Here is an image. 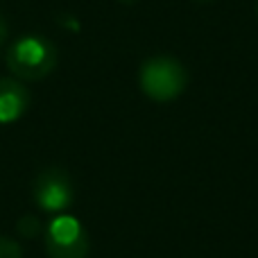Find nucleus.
<instances>
[{"instance_id":"423d86ee","label":"nucleus","mask_w":258,"mask_h":258,"mask_svg":"<svg viewBox=\"0 0 258 258\" xmlns=\"http://www.w3.org/2000/svg\"><path fill=\"white\" fill-rule=\"evenodd\" d=\"M18 256H21L18 247L7 238H0V258H18Z\"/></svg>"},{"instance_id":"0eeeda50","label":"nucleus","mask_w":258,"mask_h":258,"mask_svg":"<svg viewBox=\"0 0 258 258\" xmlns=\"http://www.w3.org/2000/svg\"><path fill=\"white\" fill-rule=\"evenodd\" d=\"M7 39V23H5V18L0 16V43Z\"/></svg>"},{"instance_id":"7ed1b4c3","label":"nucleus","mask_w":258,"mask_h":258,"mask_svg":"<svg viewBox=\"0 0 258 258\" xmlns=\"http://www.w3.org/2000/svg\"><path fill=\"white\" fill-rule=\"evenodd\" d=\"M45 251L50 258H86L89 236L77 218L57 215L45 233Z\"/></svg>"},{"instance_id":"20e7f679","label":"nucleus","mask_w":258,"mask_h":258,"mask_svg":"<svg viewBox=\"0 0 258 258\" xmlns=\"http://www.w3.org/2000/svg\"><path fill=\"white\" fill-rule=\"evenodd\" d=\"M73 183L61 168H48L34 181V200L43 211L59 213L73 204Z\"/></svg>"},{"instance_id":"39448f33","label":"nucleus","mask_w":258,"mask_h":258,"mask_svg":"<svg viewBox=\"0 0 258 258\" xmlns=\"http://www.w3.org/2000/svg\"><path fill=\"white\" fill-rule=\"evenodd\" d=\"M30 91L23 86L21 80L0 77V125H12L30 107Z\"/></svg>"},{"instance_id":"f03ea898","label":"nucleus","mask_w":258,"mask_h":258,"mask_svg":"<svg viewBox=\"0 0 258 258\" xmlns=\"http://www.w3.org/2000/svg\"><path fill=\"white\" fill-rule=\"evenodd\" d=\"M138 84L145 98L154 102H172L186 91L188 71L179 59L168 54L147 57L138 68Z\"/></svg>"},{"instance_id":"6e6552de","label":"nucleus","mask_w":258,"mask_h":258,"mask_svg":"<svg viewBox=\"0 0 258 258\" xmlns=\"http://www.w3.org/2000/svg\"><path fill=\"white\" fill-rule=\"evenodd\" d=\"M197 3H211V0H197Z\"/></svg>"},{"instance_id":"1a4fd4ad","label":"nucleus","mask_w":258,"mask_h":258,"mask_svg":"<svg viewBox=\"0 0 258 258\" xmlns=\"http://www.w3.org/2000/svg\"><path fill=\"white\" fill-rule=\"evenodd\" d=\"M256 16H258V5H256Z\"/></svg>"},{"instance_id":"f257e3e1","label":"nucleus","mask_w":258,"mask_h":258,"mask_svg":"<svg viewBox=\"0 0 258 258\" xmlns=\"http://www.w3.org/2000/svg\"><path fill=\"white\" fill-rule=\"evenodd\" d=\"M57 45L41 34H21L7 50V68L23 82H39L57 68Z\"/></svg>"}]
</instances>
